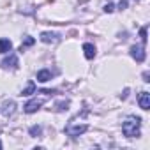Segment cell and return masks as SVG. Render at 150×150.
I'll use <instances>...</instances> for the list:
<instances>
[{
	"mask_svg": "<svg viewBox=\"0 0 150 150\" xmlns=\"http://www.w3.org/2000/svg\"><path fill=\"white\" fill-rule=\"evenodd\" d=\"M139 127H141V118L131 115V117H127V118L124 120V124H122V132H124L127 138H134V136L139 134Z\"/></svg>",
	"mask_w": 150,
	"mask_h": 150,
	"instance_id": "cell-1",
	"label": "cell"
},
{
	"mask_svg": "<svg viewBox=\"0 0 150 150\" xmlns=\"http://www.w3.org/2000/svg\"><path fill=\"white\" fill-rule=\"evenodd\" d=\"M131 57L136 60V62H143L145 60V48L143 44H136L131 48Z\"/></svg>",
	"mask_w": 150,
	"mask_h": 150,
	"instance_id": "cell-3",
	"label": "cell"
},
{
	"mask_svg": "<svg viewBox=\"0 0 150 150\" xmlns=\"http://www.w3.org/2000/svg\"><path fill=\"white\" fill-rule=\"evenodd\" d=\"M88 129V125H85V124H81V125H67L65 127V132L69 134V136H72V138H76V136H80V134H83L85 131Z\"/></svg>",
	"mask_w": 150,
	"mask_h": 150,
	"instance_id": "cell-2",
	"label": "cell"
},
{
	"mask_svg": "<svg viewBox=\"0 0 150 150\" xmlns=\"http://www.w3.org/2000/svg\"><path fill=\"white\" fill-rule=\"evenodd\" d=\"M50 80H51V71H50V69H42V71L37 72V81L46 83V81H50Z\"/></svg>",
	"mask_w": 150,
	"mask_h": 150,
	"instance_id": "cell-7",
	"label": "cell"
},
{
	"mask_svg": "<svg viewBox=\"0 0 150 150\" xmlns=\"http://www.w3.org/2000/svg\"><path fill=\"white\" fill-rule=\"evenodd\" d=\"M2 65H4V67H11V69H16V67H18V58H16V55H11L9 58H6V60L2 62Z\"/></svg>",
	"mask_w": 150,
	"mask_h": 150,
	"instance_id": "cell-10",
	"label": "cell"
},
{
	"mask_svg": "<svg viewBox=\"0 0 150 150\" xmlns=\"http://www.w3.org/2000/svg\"><path fill=\"white\" fill-rule=\"evenodd\" d=\"M83 51H85V57H87L88 60L96 57V46L90 44V42H85V44H83Z\"/></svg>",
	"mask_w": 150,
	"mask_h": 150,
	"instance_id": "cell-8",
	"label": "cell"
},
{
	"mask_svg": "<svg viewBox=\"0 0 150 150\" xmlns=\"http://www.w3.org/2000/svg\"><path fill=\"white\" fill-rule=\"evenodd\" d=\"M138 103H139V108H141V110H148V108H150V94H148V92H141Z\"/></svg>",
	"mask_w": 150,
	"mask_h": 150,
	"instance_id": "cell-6",
	"label": "cell"
},
{
	"mask_svg": "<svg viewBox=\"0 0 150 150\" xmlns=\"http://www.w3.org/2000/svg\"><path fill=\"white\" fill-rule=\"evenodd\" d=\"M41 41L42 42H55V41H58V35L51 34V32H42L41 34Z\"/></svg>",
	"mask_w": 150,
	"mask_h": 150,
	"instance_id": "cell-9",
	"label": "cell"
},
{
	"mask_svg": "<svg viewBox=\"0 0 150 150\" xmlns=\"http://www.w3.org/2000/svg\"><path fill=\"white\" fill-rule=\"evenodd\" d=\"M14 111H16V103L14 101H6L2 104V115L4 117H11Z\"/></svg>",
	"mask_w": 150,
	"mask_h": 150,
	"instance_id": "cell-5",
	"label": "cell"
},
{
	"mask_svg": "<svg viewBox=\"0 0 150 150\" xmlns=\"http://www.w3.org/2000/svg\"><path fill=\"white\" fill-rule=\"evenodd\" d=\"M41 132H42L41 125H32V127H30V136H39Z\"/></svg>",
	"mask_w": 150,
	"mask_h": 150,
	"instance_id": "cell-13",
	"label": "cell"
},
{
	"mask_svg": "<svg viewBox=\"0 0 150 150\" xmlns=\"http://www.w3.org/2000/svg\"><path fill=\"white\" fill-rule=\"evenodd\" d=\"M34 42H35V41H34V37H27V39H25V42L21 44V51H23V50H25L27 46H32Z\"/></svg>",
	"mask_w": 150,
	"mask_h": 150,
	"instance_id": "cell-14",
	"label": "cell"
},
{
	"mask_svg": "<svg viewBox=\"0 0 150 150\" xmlns=\"http://www.w3.org/2000/svg\"><path fill=\"white\" fill-rule=\"evenodd\" d=\"M34 92H35V83H34V81H30V83L27 85V88L21 92V96H32Z\"/></svg>",
	"mask_w": 150,
	"mask_h": 150,
	"instance_id": "cell-12",
	"label": "cell"
},
{
	"mask_svg": "<svg viewBox=\"0 0 150 150\" xmlns=\"http://www.w3.org/2000/svg\"><path fill=\"white\" fill-rule=\"evenodd\" d=\"M67 106H69V103L65 101V103H60V104H57V110H58V111H62V110H67Z\"/></svg>",
	"mask_w": 150,
	"mask_h": 150,
	"instance_id": "cell-16",
	"label": "cell"
},
{
	"mask_svg": "<svg viewBox=\"0 0 150 150\" xmlns=\"http://www.w3.org/2000/svg\"><path fill=\"white\" fill-rule=\"evenodd\" d=\"M0 148H2V143H0Z\"/></svg>",
	"mask_w": 150,
	"mask_h": 150,
	"instance_id": "cell-19",
	"label": "cell"
},
{
	"mask_svg": "<svg viewBox=\"0 0 150 150\" xmlns=\"http://www.w3.org/2000/svg\"><path fill=\"white\" fill-rule=\"evenodd\" d=\"M127 7V0H120V4H118V9H125Z\"/></svg>",
	"mask_w": 150,
	"mask_h": 150,
	"instance_id": "cell-18",
	"label": "cell"
},
{
	"mask_svg": "<svg viewBox=\"0 0 150 150\" xmlns=\"http://www.w3.org/2000/svg\"><path fill=\"white\" fill-rule=\"evenodd\" d=\"M115 9H113V4H106L104 6V13H113Z\"/></svg>",
	"mask_w": 150,
	"mask_h": 150,
	"instance_id": "cell-17",
	"label": "cell"
},
{
	"mask_svg": "<svg viewBox=\"0 0 150 150\" xmlns=\"http://www.w3.org/2000/svg\"><path fill=\"white\" fill-rule=\"evenodd\" d=\"M139 37H141V42L145 44V42H146V28H145V27L139 30Z\"/></svg>",
	"mask_w": 150,
	"mask_h": 150,
	"instance_id": "cell-15",
	"label": "cell"
},
{
	"mask_svg": "<svg viewBox=\"0 0 150 150\" xmlns=\"http://www.w3.org/2000/svg\"><path fill=\"white\" fill-rule=\"evenodd\" d=\"M42 103H44V97H39V99H32V101H28V103L25 104V113H34V111H37V110L42 106Z\"/></svg>",
	"mask_w": 150,
	"mask_h": 150,
	"instance_id": "cell-4",
	"label": "cell"
},
{
	"mask_svg": "<svg viewBox=\"0 0 150 150\" xmlns=\"http://www.w3.org/2000/svg\"><path fill=\"white\" fill-rule=\"evenodd\" d=\"M11 48H13V44H11V41L9 39H0V53H9L11 51Z\"/></svg>",
	"mask_w": 150,
	"mask_h": 150,
	"instance_id": "cell-11",
	"label": "cell"
}]
</instances>
